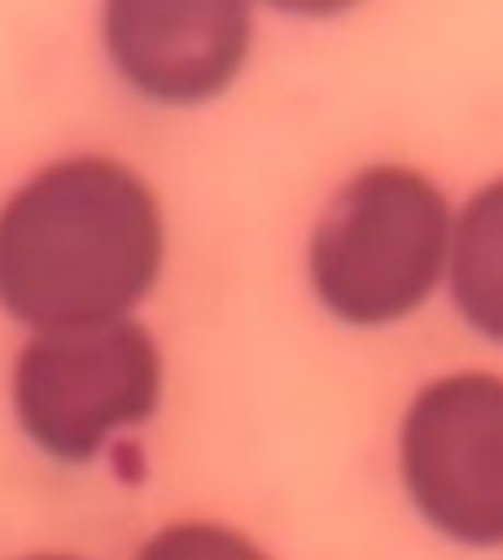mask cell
I'll list each match as a JSON object with an SVG mask.
<instances>
[{"instance_id": "obj_1", "label": "cell", "mask_w": 503, "mask_h": 560, "mask_svg": "<svg viewBox=\"0 0 503 560\" xmlns=\"http://www.w3.org/2000/svg\"><path fill=\"white\" fill-rule=\"evenodd\" d=\"M166 254L162 206L122 162L74 153L0 206V306L31 332L131 319Z\"/></svg>"}, {"instance_id": "obj_2", "label": "cell", "mask_w": 503, "mask_h": 560, "mask_svg": "<svg viewBox=\"0 0 503 560\" xmlns=\"http://www.w3.org/2000/svg\"><path fill=\"white\" fill-rule=\"evenodd\" d=\"M455 210L416 166L372 162L346 175L306 236V280L319 306L350 328L416 315L446 284Z\"/></svg>"}, {"instance_id": "obj_3", "label": "cell", "mask_w": 503, "mask_h": 560, "mask_svg": "<svg viewBox=\"0 0 503 560\" xmlns=\"http://www.w3.org/2000/svg\"><path fill=\"white\" fill-rule=\"evenodd\" d=\"M162 376V350L136 319L31 332L9 372V402L35 451L87 464L157 411Z\"/></svg>"}, {"instance_id": "obj_4", "label": "cell", "mask_w": 503, "mask_h": 560, "mask_svg": "<svg viewBox=\"0 0 503 560\" xmlns=\"http://www.w3.org/2000/svg\"><path fill=\"white\" fill-rule=\"evenodd\" d=\"M398 481L416 516L468 551H503V372L424 381L398 420Z\"/></svg>"}, {"instance_id": "obj_5", "label": "cell", "mask_w": 503, "mask_h": 560, "mask_svg": "<svg viewBox=\"0 0 503 560\" xmlns=\"http://www.w3.org/2000/svg\"><path fill=\"white\" fill-rule=\"evenodd\" d=\"M114 70L157 105H201L245 66L254 0H101Z\"/></svg>"}, {"instance_id": "obj_6", "label": "cell", "mask_w": 503, "mask_h": 560, "mask_svg": "<svg viewBox=\"0 0 503 560\" xmlns=\"http://www.w3.org/2000/svg\"><path fill=\"white\" fill-rule=\"evenodd\" d=\"M446 289L459 319L503 346V175L486 179L455 210Z\"/></svg>"}, {"instance_id": "obj_7", "label": "cell", "mask_w": 503, "mask_h": 560, "mask_svg": "<svg viewBox=\"0 0 503 560\" xmlns=\"http://www.w3.org/2000/svg\"><path fill=\"white\" fill-rule=\"evenodd\" d=\"M136 560H276V556L254 534L227 521L179 516L144 534V542L136 547Z\"/></svg>"}, {"instance_id": "obj_8", "label": "cell", "mask_w": 503, "mask_h": 560, "mask_svg": "<svg viewBox=\"0 0 503 560\" xmlns=\"http://www.w3.org/2000/svg\"><path fill=\"white\" fill-rule=\"evenodd\" d=\"M262 4L276 13H289V18H341L363 0H262Z\"/></svg>"}, {"instance_id": "obj_9", "label": "cell", "mask_w": 503, "mask_h": 560, "mask_svg": "<svg viewBox=\"0 0 503 560\" xmlns=\"http://www.w3.org/2000/svg\"><path fill=\"white\" fill-rule=\"evenodd\" d=\"M22 560H87V556H74V551H31Z\"/></svg>"}]
</instances>
